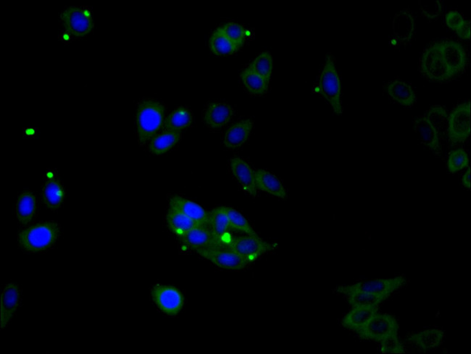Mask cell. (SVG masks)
I'll return each mask as SVG.
<instances>
[{
    "mask_svg": "<svg viewBox=\"0 0 471 354\" xmlns=\"http://www.w3.org/2000/svg\"><path fill=\"white\" fill-rule=\"evenodd\" d=\"M255 184L258 189L274 197L285 199L287 192L278 177L271 172L259 170L254 172Z\"/></svg>",
    "mask_w": 471,
    "mask_h": 354,
    "instance_id": "21",
    "label": "cell"
},
{
    "mask_svg": "<svg viewBox=\"0 0 471 354\" xmlns=\"http://www.w3.org/2000/svg\"><path fill=\"white\" fill-rule=\"evenodd\" d=\"M413 130L416 138L420 143L435 154L441 153V142L438 133L424 118H417L413 122Z\"/></svg>",
    "mask_w": 471,
    "mask_h": 354,
    "instance_id": "16",
    "label": "cell"
},
{
    "mask_svg": "<svg viewBox=\"0 0 471 354\" xmlns=\"http://www.w3.org/2000/svg\"><path fill=\"white\" fill-rule=\"evenodd\" d=\"M234 115L233 107L226 102L210 104L204 113L206 124L212 129H220L230 122Z\"/></svg>",
    "mask_w": 471,
    "mask_h": 354,
    "instance_id": "18",
    "label": "cell"
},
{
    "mask_svg": "<svg viewBox=\"0 0 471 354\" xmlns=\"http://www.w3.org/2000/svg\"><path fill=\"white\" fill-rule=\"evenodd\" d=\"M169 208L177 210L199 226L207 227L209 213L197 203L181 197H174L170 201Z\"/></svg>",
    "mask_w": 471,
    "mask_h": 354,
    "instance_id": "14",
    "label": "cell"
},
{
    "mask_svg": "<svg viewBox=\"0 0 471 354\" xmlns=\"http://www.w3.org/2000/svg\"><path fill=\"white\" fill-rule=\"evenodd\" d=\"M36 210L35 196L30 190H24L19 197L17 203L16 212L18 220L23 225L30 223L33 219Z\"/></svg>",
    "mask_w": 471,
    "mask_h": 354,
    "instance_id": "28",
    "label": "cell"
},
{
    "mask_svg": "<svg viewBox=\"0 0 471 354\" xmlns=\"http://www.w3.org/2000/svg\"><path fill=\"white\" fill-rule=\"evenodd\" d=\"M448 135L455 144L463 143L470 135V102L467 101L454 108L448 117Z\"/></svg>",
    "mask_w": 471,
    "mask_h": 354,
    "instance_id": "8",
    "label": "cell"
},
{
    "mask_svg": "<svg viewBox=\"0 0 471 354\" xmlns=\"http://www.w3.org/2000/svg\"><path fill=\"white\" fill-rule=\"evenodd\" d=\"M420 9L422 12V14L428 19H435L441 16L442 12V8L440 1L439 0H430V1H422L419 2Z\"/></svg>",
    "mask_w": 471,
    "mask_h": 354,
    "instance_id": "39",
    "label": "cell"
},
{
    "mask_svg": "<svg viewBox=\"0 0 471 354\" xmlns=\"http://www.w3.org/2000/svg\"><path fill=\"white\" fill-rule=\"evenodd\" d=\"M448 114L445 107L434 106L426 112L425 118L434 127L439 135L448 131Z\"/></svg>",
    "mask_w": 471,
    "mask_h": 354,
    "instance_id": "33",
    "label": "cell"
},
{
    "mask_svg": "<svg viewBox=\"0 0 471 354\" xmlns=\"http://www.w3.org/2000/svg\"><path fill=\"white\" fill-rule=\"evenodd\" d=\"M469 167L468 153L463 148H457L449 154L448 168L451 173L459 172Z\"/></svg>",
    "mask_w": 471,
    "mask_h": 354,
    "instance_id": "38",
    "label": "cell"
},
{
    "mask_svg": "<svg viewBox=\"0 0 471 354\" xmlns=\"http://www.w3.org/2000/svg\"><path fill=\"white\" fill-rule=\"evenodd\" d=\"M438 43L441 56L453 77L462 73L467 64L464 47L453 40L441 41Z\"/></svg>",
    "mask_w": 471,
    "mask_h": 354,
    "instance_id": "13",
    "label": "cell"
},
{
    "mask_svg": "<svg viewBox=\"0 0 471 354\" xmlns=\"http://www.w3.org/2000/svg\"><path fill=\"white\" fill-rule=\"evenodd\" d=\"M241 79L248 91L254 95H262L267 92L269 82L263 77L255 73L249 67L241 74Z\"/></svg>",
    "mask_w": 471,
    "mask_h": 354,
    "instance_id": "32",
    "label": "cell"
},
{
    "mask_svg": "<svg viewBox=\"0 0 471 354\" xmlns=\"http://www.w3.org/2000/svg\"><path fill=\"white\" fill-rule=\"evenodd\" d=\"M415 30V19L408 10L396 13L393 21V44L398 47L408 46Z\"/></svg>",
    "mask_w": 471,
    "mask_h": 354,
    "instance_id": "12",
    "label": "cell"
},
{
    "mask_svg": "<svg viewBox=\"0 0 471 354\" xmlns=\"http://www.w3.org/2000/svg\"><path fill=\"white\" fill-rule=\"evenodd\" d=\"M181 137L180 131H165L156 135L151 140L149 151L155 155H164L176 146Z\"/></svg>",
    "mask_w": 471,
    "mask_h": 354,
    "instance_id": "25",
    "label": "cell"
},
{
    "mask_svg": "<svg viewBox=\"0 0 471 354\" xmlns=\"http://www.w3.org/2000/svg\"><path fill=\"white\" fill-rule=\"evenodd\" d=\"M254 122L252 120L237 122L228 129L224 135L223 144L228 148H236L243 145L249 139Z\"/></svg>",
    "mask_w": 471,
    "mask_h": 354,
    "instance_id": "20",
    "label": "cell"
},
{
    "mask_svg": "<svg viewBox=\"0 0 471 354\" xmlns=\"http://www.w3.org/2000/svg\"><path fill=\"white\" fill-rule=\"evenodd\" d=\"M457 36L465 40L470 38V21H465L459 30L456 31Z\"/></svg>",
    "mask_w": 471,
    "mask_h": 354,
    "instance_id": "42",
    "label": "cell"
},
{
    "mask_svg": "<svg viewBox=\"0 0 471 354\" xmlns=\"http://www.w3.org/2000/svg\"><path fill=\"white\" fill-rule=\"evenodd\" d=\"M376 313H378V307H353L352 310L344 316L342 325L344 329L357 333L368 323Z\"/></svg>",
    "mask_w": 471,
    "mask_h": 354,
    "instance_id": "22",
    "label": "cell"
},
{
    "mask_svg": "<svg viewBox=\"0 0 471 354\" xmlns=\"http://www.w3.org/2000/svg\"><path fill=\"white\" fill-rule=\"evenodd\" d=\"M61 19L65 29L78 37L85 36L93 30L91 13L85 8H67L61 12Z\"/></svg>",
    "mask_w": 471,
    "mask_h": 354,
    "instance_id": "9",
    "label": "cell"
},
{
    "mask_svg": "<svg viewBox=\"0 0 471 354\" xmlns=\"http://www.w3.org/2000/svg\"><path fill=\"white\" fill-rule=\"evenodd\" d=\"M208 225L219 246L226 245L227 234L231 228L224 207L215 208L209 213Z\"/></svg>",
    "mask_w": 471,
    "mask_h": 354,
    "instance_id": "23",
    "label": "cell"
},
{
    "mask_svg": "<svg viewBox=\"0 0 471 354\" xmlns=\"http://www.w3.org/2000/svg\"><path fill=\"white\" fill-rule=\"evenodd\" d=\"M249 67L263 77L268 82H270L274 69V60L272 54L268 52L261 53L252 61Z\"/></svg>",
    "mask_w": 471,
    "mask_h": 354,
    "instance_id": "34",
    "label": "cell"
},
{
    "mask_svg": "<svg viewBox=\"0 0 471 354\" xmlns=\"http://www.w3.org/2000/svg\"><path fill=\"white\" fill-rule=\"evenodd\" d=\"M226 248L232 250L248 263L257 261L259 257L275 248V245L268 243L259 236L236 237L230 239Z\"/></svg>",
    "mask_w": 471,
    "mask_h": 354,
    "instance_id": "7",
    "label": "cell"
},
{
    "mask_svg": "<svg viewBox=\"0 0 471 354\" xmlns=\"http://www.w3.org/2000/svg\"><path fill=\"white\" fill-rule=\"evenodd\" d=\"M166 221L171 232L181 237L196 226H199L182 213L169 208Z\"/></svg>",
    "mask_w": 471,
    "mask_h": 354,
    "instance_id": "30",
    "label": "cell"
},
{
    "mask_svg": "<svg viewBox=\"0 0 471 354\" xmlns=\"http://www.w3.org/2000/svg\"><path fill=\"white\" fill-rule=\"evenodd\" d=\"M347 296L348 302L352 307H378L388 298L386 296L363 292L353 293Z\"/></svg>",
    "mask_w": 471,
    "mask_h": 354,
    "instance_id": "35",
    "label": "cell"
},
{
    "mask_svg": "<svg viewBox=\"0 0 471 354\" xmlns=\"http://www.w3.org/2000/svg\"><path fill=\"white\" fill-rule=\"evenodd\" d=\"M231 169L233 175L250 196L257 195V186L255 184L254 172L243 159L235 157L231 160Z\"/></svg>",
    "mask_w": 471,
    "mask_h": 354,
    "instance_id": "19",
    "label": "cell"
},
{
    "mask_svg": "<svg viewBox=\"0 0 471 354\" xmlns=\"http://www.w3.org/2000/svg\"><path fill=\"white\" fill-rule=\"evenodd\" d=\"M210 48L217 56H226L235 53L239 47L219 28L210 38Z\"/></svg>",
    "mask_w": 471,
    "mask_h": 354,
    "instance_id": "31",
    "label": "cell"
},
{
    "mask_svg": "<svg viewBox=\"0 0 471 354\" xmlns=\"http://www.w3.org/2000/svg\"><path fill=\"white\" fill-rule=\"evenodd\" d=\"M406 283L407 280L404 276L366 280L353 285H344V287L342 285V287L338 289V292L346 296L356 292H363L388 298L395 291L405 287Z\"/></svg>",
    "mask_w": 471,
    "mask_h": 354,
    "instance_id": "4",
    "label": "cell"
},
{
    "mask_svg": "<svg viewBox=\"0 0 471 354\" xmlns=\"http://www.w3.org/2000/svg\"><path fill=\"white\" fill-rule=\"evenodd\" d=\"M219 29L239 48L243 45L248 33L243 26L237 23L230 22L226 23Z\"/></svg>",
    "mask_w": 471,
    "mask_h": 354,
    "instance_id": "37",
    "label": "cell"
},
{
    "mask_svg": "<svg viewBox=\"0 0 471 354\" xmlns=\"http://www.w3.org/2000/svg\"><path fill=\"white\" fill-rule=\"evenodd\" d=\"M446 21L449 29L456 32L461 27L465 20L459 11H450L446 16Z\"/></svg>",
    "mask_w": 471,
    "mask_h": 354,
    "instance_id": "41",
    "label": "cell"
},
{
    "mask_svg": "<svg viewBox=\"0 0 471 354\" xmlns=\"http://www.w3.org/2000/svg\"><path fill=\"white\" fill-rule=\"evenodd\" d=\"M319 91L331 106L336 115L342 113L341 80L334 63L328 56L319 78Z\"/></svg>",
    "mask_w": 471,
    "mask_h": 354,
    "instance_id": "3",
    "label": "cell"
},
{
    "mask_svg": "<svg viewBox=\"0 0 471 354\" xmlns=\"http://www.w3.org/2000/svg\"><path fill=\"white\" fill-rule=\"evenodd\" d=\"M381 343V353H406V349L400 342V340L397 336L388 338L383 340Z\"/></svg>",
    "mask_w": 471,
    "mask_h": 354,
    "instance_id": "40",
    "label": "cell"
},
{
    "mask_svg": "<svg viewBox=\"0 0 471 354\" xmlns=\"http://www.w3.org/2000/svg\"><path fill=\"white\" fill-rule=\"evenodd\" d=\"M193 115L190 110L184 107L176 109L166 119L164 124L165 131H180L191 126Z\"/></svg>",
    "mask_w": 471,
    "mask_h": 354,
    "instance_id": "29",
    "label": "cell"
},
{
    "mask_svg": "<svg viewBox=\"0 0 471 354\" xmlns=\"http://www.w3.org/2000/svg\"><path fill=\"white\" fill-rule=\"evenodd\" d=\"M463 185L468 189L470 188V168L468 167V170L463 175L462 178Z\"/></svg>",
    "mask_w": 471,
    "mask_h": 354,
    "instance_id": "43",
    "label": "cell"
},
{
    "mask_svg": "<svg viewBox=\"0 0 471 354\" xmlns=\"http://www.w3.org/2000/svg\"><path fill=\"white\" fill-rule=\"evenodd\" d=\"M389 97L400 105L412 107L415 101V93L413 88L407 83L400 80H394L387 86Z\"/></svg>",
    "mask_w": 471,
    "mask_h": 354,
    "instance_id": "26",
    "label": "cell"
},
{
    "mask_svg": "<svg viewBox=\"0 0 471 354\" xmlns=\"http://www.w3.org/2000/svg\"><path fill=\"white\" fill-rule=\"evenodd\" d=\"M226 213L232 230L239 231L248 236H258L252 229L245 217L240 212L231 208L224 207Z\"/></svg>",
    "mask_w": 471,
    "mask_h": 354,
    "instance_id": "36",
    "label": "cell"
},
{
    "mask_svg": "<svg viewBox=\"0 0 471 354\" xmlns=\"http://www.w3.org/2000/svg\"><path fill=\"white\" fill-rule=\"evenodd\" d=\"M421 71L430 80L436 82H445L453 78L441 56L438 43L424 50L421 60Z\"/></svg>",
    "mask_w": 471,
    "mask_h": 354,
    "instance_id": "6",
    "label": "cell"
},
{
    "mask_svg": "<svg viewBox=\"0 0 471 354\" xmlns=\"http://www.w3.org/2000/svg\"><path fill=\"white\" fill-rule=\"evenodd\" d=\"M399 324L394 316L376 314L357 333L362 340L382 342L384 340L398 335Z\"/></svg>",
    "mask_w": 471,
    "mask_h": 354,
    "instance_id": "5",
    "label": "cell"
},
{
    "mask_svg": "<svg viewBox=\"0 0 471 354\" xmlns=\"http://www.w3.org/2000/svg\"><path fill=\"white\" fill-rule=\"evenodd\" d=\"M152 297L156 306L171 317L177 316L184 305L182 293L170 285H155L152 290Z\"/></svg>",
    "mask_w": 471,
    "mask_h": 354,
    "instance_id": "10",
    "label": "cell"
},
{
    "mask_svg": "<svg viewBox=\"0 0 471 354\" xmlns=\"http://www.w3.org/2000/svg\"><path fill=\"white\" fill-rule=\"evenodd\" d=\"M165 107L152 100L140 102L137 113L138 141L140 145L151 140L164 124Z\"/></svg>",
    "mask_w": 471,
    "mask_h": 354,
    "instance_id": "1",
    "label": "cell"
},
{
    "mask_svg": "<svg viewBox=\"0 0 471 354\" xmlns=\"http://www.w3.org/2000/svg\"><path fill=\"white\" fill-rule=\"evenodd\" d=\"M20 301V288L16 283H9L1 295V329L5 330L15 316Z\"/></svg>",
    "mask_w": 471,
    "mask_h": 354,
    "instance_id": "17",
    "label": "cell"
},
{
    "mask_svg": "<svg viewBox=\"0 0 471 354\" xmlns=\"http://www.w3.org/2000/svg\"><path fill=\"white\" fill-rule=\"evenodd\" d=\"M219 247L201 250L197 252L215 265L223 269L239 270L244 269L249 264L243 257L232 250Z\"/></svg>",
    "mask_w": 471,
    "mask_h": 354,
    "instance_id": "11",
    "label": "cell"
},
{
    "mask_svg": "<svg viewBox=\"0 0 471 354\" xmlns=\"http://www.w3.org/2000/svg\"><path fill=\"white\" fill-rule=\"evenodd\" d=\"M446 338L440 329H428L409 336L408 340L423 352L439 347Z\"/></svg>",
    "mask_w": 471,
    "mask_h": 354,
    "instance_id": "24",
    "label": "cell"
},
{
    "mask_svg": "<svg viewBox=\"0 0 471 354\" xmlns=\"http://www.w3.org/2000/svg\"><path fill=\"white\" fill-rule=\"evenodd\" d=\"M179 239L186 246L195 250L197 252L220 247L210 230L205 226L195 227L179 237Z\"/></svg>",
    "mask_w": 471,
    "mask_h": 354,
    "instance_id": "15",
    "label": "cell"
},
{
    "mask_svg": "<svg viewBox=\"0 0 471 354\" xmlns=\"http://www.w3.org/2000/svg\"><path fill=\"white\" fill-rule=\"evenodd\" d=\"M59 234L60 228L56 222L39 223L21 231L19 236V244L28 252H43L57 241Z\"/></svg>",
    "mask_w": 471,
    "mask_h": 354,
    "instance_id": "2",
    "label": "cell"
},
{
    "mask_svg": "<svg viewBox=\"0 0 471 354\" xmlns=\"http://www.w3.org/2000/svg\"><path fill=\"white\" fill-rule=\"evenodd\" d=\"M65 195V190L58 180L51 178L45 182L43 188V198L51 210H56L61 207Z\"/></svg>",
    "mask_w": 471,
    "mask_h": 354,
    "instance_id": "27",
    "label": "cell"
}]
</instances>
